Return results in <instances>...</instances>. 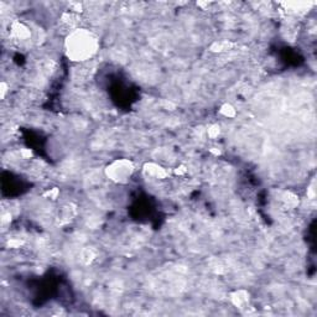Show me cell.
Listing matches in <instances>:
<instances>
[{
  "label": "cell",
  "instance_id": "obj_1",
  "mask_svg": "<svg viewBox=\"0 0 317 317\" xmlns=\"http://www.w3.org/2000/svg\"><path fill=\"white\" fill-rule=\"evenodd\" d=\"M65 54L69 61L85 63L97 55L99 50V37L91 30L78 27L66 35Z\"/></svg>",
  "mask_w": 317,
  "mask_h": 317
},
{
  "label": "cell",
  "instance_id": "obj_2",
  "mask_svg": "<svg viewBox=\"0 0 317 317\" xmlns=\"http://www.w3.org/2000/svg\"><path fill=\"white\" fill-rule=\"evenodd\" d=\"M104 172L112 182L125 185L132 180L135 172V165L129 158H115L105 166Z\"/></svg>",
  "mask_w": 317,
  "mask_h": 317
},
{
  "label": "cell",
  "instance_id": "obj_3",
  "mask_svg": "<svg viewBox=\"0 0 317 317\" xmlns=\"http://www.w3.org/2000/svg\"><path fill=\"white\" fill-rule=\"evenodd\" d=\"M9 37L16 46H27L32 41V31L26 24L15 21L12 24L9 31Z\"/></svg>",
  "mask_w": 317,
  "mask_h": 317
},
{
  "label": "cell",
  "instance_id": "obj_4",
  "mask_svg": "<svg viewBox=\"0 0 317 317\" xmlns=\"http://www.w3.org/2000/svg\"><path fill=\"white\" fill-rule=\"evenodd\" d=\"M60 25L62 27H65L66 35H68L69 32H72L73 30L78 29L80 27V15L74 10L67 12L61 16Z\"/></svg>",
  "mask_w": 317,
  "mask_h": 317
},
{
  "label": "cell",
  "instance_id": "obj_5",
  "mask_svg": "<svg viewBox=\"0 0 317 317\" xmlns=\"http://www.w3.org/2000/svg\"><path fill=\"white\" fill-rule=\"evenodd\" d=\"M144 174L146 175L150 179H155V180H161L165 179L168 176V171L163 168V166L157 165L155 163H147L145 166H144Z\"/></svg>",
  "mask_w": 317,
  "mask_h": 317
},
{
  "label": "cell",
  "instance_id": "obj_6",
  "mask_svg": "<svg viewBox=\"0 0 317 317\" xmlns=\"http://www.w3.org/2000/svg\"><path fill=\"white\" fill-rule=\"evenodd\" d=\"M230 301L232 304L238 308H246L249 305L250 301V294L247 290L243 289H239L235 290L234 293L230 294Z\"/></svg>",
  "mask_w": 317,
  "mask_h": 317
},
{
  "label": "cell",
  "instance_id": "obj_7",
  "mask_svg": "<svg viewBox=\"0 0 317 317\" xmlns=\"http://www.w3.org/2000/svg\"><path fill=\"white\" fill-rule=\"evenodd\" d=\"M233 47V44L229 43V41H217V43L213 44L211 46V51L213 52H223V51H228Z\"/></svg>",
  "mask_w": 317,
  "mask_h": 317
},
{
  "label": "cell",
  "instance_id": "obj_8",
  "mask_svg": "<svg viewBox=\"0 0 317 317\" xmlns=\"http://www.w3.org/2000/svg\"><path fill=\"white\" fill-rule=\"evenodd\" d=\"M221 113L223 114L224 116H228V118H234L235 114H237L234 108H233L230 104H224L223 107L221 108Z\"/></svg>",
  "mask_w": 317,
  "mask_h": 317
}]
</instances>
